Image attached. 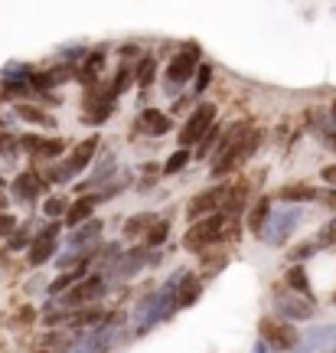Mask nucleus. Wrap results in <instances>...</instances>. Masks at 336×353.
Wrapping results in <instances>:
<instances>
[{
	"label": "nucleus",
	"mask_w": 336,
	"mask_h": 353,
	"mask_svg": "<svg viewBox=\"0 0 336 353\" xmlns=\"http://www.w3.org/2000/svg\"><path fill=\"white\" fill-rule=\"evenodd\" d=\"M101 65H105V52L95 50V52H88L85 56V65H82L75 76L82 79L88 88H95V82H98V76H101Z\"/></svg>",
	"instance_id": "412c9836"
},
{
	"label": "nucleus",
	"mask_w": 336,
	"mask_h": 353,
	"mask_svg": "<svg viewBox=\"0 0 336 353\" xmlns=\"http://www.w3.org/2000/svg\"><path fill=\"white\" fill-rule=\"evenodd\" d=\"M30 245H33V236H30L26 229H17V232L10 236V242H7L10 252H20V249H30Z\"/></svg>",
	"instance_id": "72a5a7b5"
},
{
	"label": "nucleus",
	"mask_w": 336,
	"mask_h": 353,
	"mask_svg": "<svg viewBox=\"0 0 336 353\" xmlns=\"http://www.w3.org/2000/svg\"><path fill=\"white\" fill-rule=\"evenodd\" d=\"M225 196H229V183H219V187L200 190V193H196V196L189 200V206H187V216H189V219H193V223H200V219H206V216L222 213Z\"/></svg>",
	"instance_id": "20e7f679"
},
{
	"label": "nucleus",
	"mask_w": 336,
	"mask_h": 353,
	"mask_svg": "<svg viewBox=\"0 0 336 353\" xmlns=\"http://www.w3.org/2000/svg\"><path fill=\"white\" fill-rule=\"evenodd\" d=\"M144 236H147V249H157V245H163L167 236H170V223H167V219H154Z\"/></svg>",
	"instance_id": "cd10ccee"
},
{
	"label": "nucleus",
	"mask_w": 336,
	"mask_h": 353,
	"mask_svg": "<svg viewBox=\"0 0 336 353\" xmlns=\"http://www.w3.org/2000/svg\"><path fill=\"white\" fill-rule=\"evenodd\" d=\"M258 144H262V128H255L251 121H235L219 138V144H216L219 157L212 164V176H225V174H232V170H238L251 154L258 151Z\"/></svg>",
	"instance_id": "f257e3e1"
},
{
	"label": "nucleus",
	"mask_w": 336,
	"mask_h": 353,
	"mask_svg": "<svg viewBox=\"0 0 336 353\" xmlns=\"http://www.w3.org/2000/svg\"><path fill=\"white\" fill-rule=\"evenodd\" d=\"M121 59H131V56H140V46H134V43H127V46H121Z\"/></svg>",
	"instance_id": "a19ab883"
},
{
	"label": "nucleus",
	"mask_w": 336,
	"mask_h": 353,
	"mask_svg": "<svg viewBox=\"0 0 336 353\" xmlns=\"http://www.w3.org/2000/svg\"><path fill=\"white\" fill-rule=\"evenodd\" d=\"M13 232H17V216L0 213V239H10Z\"/></svg>",
	"instance_id": "58836bf2"
},
{
	"label": "nucleus",
	"mask_w": 336,
	"mask_h": 353,
	"mask_svg": "<svg viewBox=\"0 0 336 353\" xmlns=\"http://www.w3.org/2000/svg\"><path fill=\"white\" fill-rule=\"evenodd\" d=\"M134 128L140 131V134H150V138H163V134H170L174 121H170V114L160 112V108H144V112L137 114Z\"/></svg>",
	"instance_id": "9d476101"
},
{
	"label": "nucleus",
	"mask_w": 336,
	"mask_h": 353,
	"mask_svg": "<svg viewBox=\"0 0 336 353\" xmlns=\"http://www.w3.org/2000/svg\"><path fill=\"white\" fill-rule=\"evenodd\" d=\"M0 131H3V121H0Z\"/></svg>",
	"instance_id": "49530a36"
},
{
	"label": "nucleus",
	"mask_w": 336,
	"mask_h": 353,
	"mask_svg": "<svg viewBox=\"0 0 336 353\" xmlns=\"http://www.w3.org/2000/svg\"><path fill=\"white\" fill-rule=\"evenodd\" d=\"M65 210H69V203H65L63 196H50V200H46V206H43V213L50 216L52 223H56V216H63Z\"/></svg>",
	"instance_id": "f704fd0d"
},
{
	"label": "nucleus",
	"mask_w": 336,
	"mask_h": 353,
	"mask_svg": "<svg viewBox=\"0 0 336 353\" xmlns=\"http://www.w3.org/2000/svg\"><path fill=\"white\" fill-rule=\"evenodd\" d=\"M317 203H324V206H330V210H336V187H326V190H317V196H313Z\"/></svg>",
	"instance_id": "ea45409f"
},
{
	"label": "nucleus",
	"mask_w": 336,
	"mask_h": 353,
	"mask_svg": "<svg viewBox=\"0 0 336 353\" xmlns=\"http://www.w3.org/2000/svg\"><path fill=\"white\" fill-rule=\"evenodd\" d=\"M56 239H59V223H46L33 245L26 249V262L30 265H46L56 255Z\"/></svg>",
	"instance_id": "0eeeda50"
},
{
	"label": "nucleus",
	"mask_w": 336,
	"mask_h": 353,
	"mask_svg": "<svg viewBox=\"0 0 336 353\" xmlns=\"http://www.w3.org/2000/svg\"><path fill=\"white\" fill-rule=\"evenodd\" d=\"M154 76H157V63H154V56H140L137 65H134V82L140 88H150Z\"/></svg>",
	"instance_id": "a878e982"
},
{
	"label": "nucleus",
	"mask_w": 336,
	"mask_h": 353,
	"mask_svg": "<svg viewBox=\"0 0 336 353\" xmlns=\"http://www.w3.org/2000/svg\"><path fill=\"white\" fill-rule=\"evenodd\" d=\"M101 196H95V193H85V196H78V200L65 210V226H85L88 219H92V213H95V206H98Z\"/></svg>",
	"instance_id": "2eb2a0df"
},
{
	"label": "nucleus",
	"mask_w": 336,
	"mask_h": 353,
	"mask_svg": "<svg viewBox=\"0 0 336 353\" xmlns=\"http://www.w3.org/2000/svg\"><path fill=\"white\" fill-rule=\"evenodd\" d=\"M333 226H336V216H333Z\"/></svg>",
	"instance_id": "de8ad7c7"
},
{
	"label": "nucleus",
	"mask_w": 336,
	"mask_h": 353,
	"mask_svg": "<svg viewBox=\"0 0 336 353\" xmlns=\"http://www.w3.org/2000/svg\"><path fill=\"white\" fill-rule=\"evenodd\" d=\"M150 223H154V216H150V213L131 216V219L125 223V239H137L140 232H147V229H150Z\"/></svg>",
	"instance_id": "c85d7f7f"
},
{
	"label": "nucleus",
	"mask_w": 336,
	"mask_h": 353,
	"mask_svg": "<svg viewBox=\"0 0 336 353\" xmlns=\"http://www.w3.org/2000/svg\"><path fill=\"white\" fill-rule=\"evenodd\" d=\"M274 298H277V307H281V314H287V317L307 321V317L313 314V301H311V298L291 294L287 288H274Z\"/></svg>",
	"instance_id": "9b49d317"
},
{
	"label": "nucleus",
	"mask_w": 336,
	"mask_h": 353,
	"mask_svg": "<svg viewBox=\"0 0 336 353\" xmlns=\"http://www.w3.org/2000/svg\"><path fill=\"white\" fill-rule=\"evenodd\" d=\"M17 114H20L23 121H30V125L56 128V121H52V114H46L43 108H36V105H26V101H20V105H17Z\"/></svg>",
	"instance_id": "393cba45"
},
{
	"label": "nucleus",
	"mask_w": 336,
	"mask_h": 353,
	"mask_svg": "<svg viewBox=\"0 0 336 353\" xmlns=\"http://www.w3.org/2000/svg\"><path fill=\"white\" fill-rule=\"evenodd\" d=\"M255 353H268V347H264V343H258V347H255Z\"/></svg>",
	"instance_id": "c03bdc74"
},
{
	"label": "nucleus",
	"mask_w": 336,
	"mask_h": 353,
	"mask_svg": "<svg viewBox=\"0 0 336 353\" xmlns=\"http://www.w3.org/2000/svg\"><path fill=\"white\" fill-rule=\"evenodd\" d=\"M0 213H7V193H3V187H0Z\"/></svg>",
	"instance_id": "37998d69"
},
{
	"label": "nucleus",
	"mask_w": 336,
	"mask_h": 353,
	"mask_svg": "<svg viewBox=\"0 0 336 353\" xmlns=\"http://www.w3.org/2000/svg\"><path fill=\"white\" fill-rule=\"evenodd\" d=\"M46 187V180L36 174V170H23V174L13 180V196H20V200H36L39 193Z\"/></svg>",
	"instance_id": "f3484780"
},
{
	"label": "nucleus",
	"mask_w": 336,
	"mask_h": 353,
	"mask_svg": "<svg viewBox=\"0 0 336 353\" xmlns=\"http://www.w3.org/2000/svg\"><path fill=\"white\" fill-rule=\"evenodd\" d=\"M36 353H50V350H36Z\"/></svg>",
	"instance_id": "a18cd8bd"
},
{
	"label": "nucleus",
	"mask_w": 336,
	"mask_h": 353,
	"mask_svg": "<svg viewBox=\"0 0 336 353\" xmlns=\"http://www.w3.org/2000/svg\"><path fill=\"white\" fill-rule=\"evenodd\" d=\"M92 324H105L101 307H85V311H78V314H69V327H75V330L92 327Z\"/></svg>",
	"instance_id": "bb28decb"
},
{
	"label": "nucleus",
	"mask_w": 336,
	"mask_h": 353,
	"mask_svg": "<svg viewBox=\"0 0 336 353\" xmlns=\"http://www.w3.org/2000/svg\"><path fill=\"white\" fill-rule=\"evenodd\" d=\"M202 294V281L196 275H187L180 281V288L170 294V311H180V307H189V304H196V298Z\"/></svg>",
	"instance_id": "4468645a"
},
{
	"label": "nucleus",
	"mask_w": 336,
	"mask_h": 353,
	"mask_svg": "<svg viewBox=\"0 0 336 353\" xmlns=\"http://www.w3.org/2000/svg\"><path fill=\"white\" fill-rule=\"evenodd\" d=\"M150 262H157V259L150 255V249L147 245H137V249H131V252H125L121 259H118V265L112 268V275L114 278H131L134 272H140V268L150 265Z\"/></svg>",
	"instance_id": "f8f14e48"
},
{
	"label": "nucleus",
	"mask_w": 336,
	"mask_h": 353,
	"mask_svg": "<svg viewBox=\"0 0 336 353\" xmlns=\"http://www.w3.org/2000/svg\"><path fill=\"white\" fill-rule=\"evenodd\" d=\"M10 321H13V324H17V327H30V324L36 321V311H33L30 304H23V307H20V311H17V314H13Z\"/></svg>",
	"instance_id": "c9c22d12"
},
{
	"label": "nucleus",
	"mask_w": 336,
	"mask_h": 353,
	"mask_svg": "<svg viewBox=\"0 0 336 353\" xmlns=\"http://www.w3.org/2000/svg\"><path fill=\"white\" fill-rule=\"evenodd\" d=\"M200 59H202L200 46H196V43H187V46L170 59V69H167L170 85H183V82H189V79L196 76V69H200Z\"/></svg>",
	"instance_id": "423d86ee"
},
{
	"label": "nucleus",
	"mask_w": 336,
	"mask_h": 353,
	"mask_svg": "<svg viewBox=\"0 0 336 353\" xmlns=\"http://www.w3.org/2000/svg\"><path fill=\"white\" fill-rule=\"evenodd\" d=\"M274 196L281 203H311L313 196H317V190L307 187V183H287V187H281Z\"/></svg>",
	"instance_id": "b1692460"
},
{
	"label": "nucleus",
	"mask_w": 336,
	"mask_h": 353,
	"mask_svg": "<svg viewBox=\"0 0 336 353\" xmlns=\"http://www.w3.org/2000/svg\"><path fill=\"white\" fill-rule=\"evenodd\" d=\"M189 161H193V154H189V151H183V148H180V151H174V154H170V157H167V164H163L160 170H163V174H167V176H170V174H180V170H183V167H187Z\"/></svg>",
	"instance_id": "7c9ffc66"
},
{
	"label": "nucleus",
	"mask_w": 336,
	"mask_h": 353,
	"mask_svg": "<svg viewBox=\"0 0 336 353\" xmlns=\"http://www.w3.org/2000/svg\"><path fill=\"white\" fill-rule=\"evenodd\" d=\"M258 337H262V343L268 350H281V353L294 350L300 343V334L284 317H262L258 321Z\"/></svg>",
	"instance_id": "7ed1b4c3"
},
{
	"label": "nucleus",
	"mask_w": 336,
	"mask_h": 353,
	"mask_svg": "<svg viewBox=\"0 0 336 353\" xmlns=\"http://www.w3.org/2000/svg\"><path fill=\"white\" fill-rule=\"evenodd\" d=\"M209 82H212V65L200 63V69H196V92L202 95V88H209Z\"/></svg>",
	"instance_id": "e433bc0d"
},
{
	"label": "nucleus",
	"mask_w": 336,
	"mask_h": 353,
	"mask_svg": "<svg viewBox=\"0 0 336 353\" xmlns=\"http://www.w3.org/2000/svg\"><path fill=\"white\" fill-rule=\"evenodd\" d=\"M85 255H88V252H85ZM85 268H88V259H85V262H78L75 268H69V272H63V275H59V278H56V281L50 285V294H65V291L72 288V285H78V281L85 278Z\"/></svg>",
	"instance_id": "aec40b11"
},
{
	"label": "nucleus",
	"mask_w": 336,
	"mask_h": 353,
	"mask_svg": "<svg viewBox=\"0 0 336 353\" xmlns=\"http://www.w3.org/2000/svg\"><path fill=\"white\" fill-rule=\"evenodd\" d=\"M300 213L297 210H284L281 216H274V219H268V226L262 229V239L271 242V245H284L287 236H291V229L297 226Z\"/></svg>",
	"instance_id": "1a4fd4ad"
},
{
	"label": "nucleus",
	"mask_w": 336,
	"mask_h": 353,
	"mask_svg": "<svg viewBox=\"0 0 336 353\" xmlns=\"http://www.w3.org/2000/svg\"><path fill=\"white\" fill-rule=\"evenodd\" d=\"M225 226H229V216H222V213L206 216V219L189 226V232L183 236V245H187L189 252H206L209 245L225 239Z\"/></svg>",
	"instance_id": "f03ea898"
},
{
	"label": "nucleus",
	"mask_w": 336,
	"mask_h": 353,
	"mask_svg": "<svg viewBox=\"0 0 336 353\" xmlns=\"http://www.w3.org/2000/svg\"><path fill=\"white\" fill-rule=\"evenodd\" d=\"M313 252H317V242H297V245H294V249L287 252V259H291L294 265H304Z\"/></svg>",
	"instance_id": "473e14b6"
},
{
	"label": "nucleus",
	"mask_w": 336,
	"mask_h": 353,
	"mask_svg": "<svg viewBox=\"0 0 336 353\" xmlns=\"http://www.w3.org/2000/svg\"><path fill=\"white\" fill-rule=\"evenodd\" d=\"M101 229H105V223H101V219H88L85 226H78V232L69 239V252H72V249H82V245H88V242H98L101 239Z\"/></svg>",
	"instance_id": "4be33fe9"
},
{
	"label": "nucleus",
	"mask_w": 336,
	"mask_h": 353,
	"mask_svg": "<svg viewBox=\"0 0 336 353\" xmlns=\"http://www.w3.org/2000/svg\"><path fill=\"white\" fill-rule=\"evenodd\" d=\"M20 148L36 157H46V161H56L59 154L65 151V141L63 138H39V134H23L20 138Z\"/></svg>",
	"instance_id": "ddd939ff"
},
{
	"label": "nucleus",
	"mask_w": 336,
	"mask_h": 353,
	"mask_svg": "<svg viewBox=\"0 0 336 353\" xmlns=\"http://www.w3.org/2000/svg\"><path fill=\"white\" fill-rule=\"evenodd\" d=\"M127 85H134V69H127V65H121V69L114 72L112 85H108V95H112V99H118V95H121V92H125Z\"/></svg>",
	"instance_id": "c756f323"
},
{
	"label": "nucleus",
	"mask_w": 336,
	"mask_h": 353,
	"mask_svg": "<svg viewBox=\"0 0 336 353\" xmlns=\"http://www.w3.org/2000/svg\"><path fill=\"white\" fill-rule=\"evenodd\" d=\"M249 190L251 183H235V187H229V196H225V206H222V216H229V219H235L245 206H249Z\"/></svg>",
	"instance_id": "a211bd4d"
},
{
	"label": "nucleus",
	"mask_w": 336,
	"mask_h": 353,
	"mask_svg": "<svg viewBox=\"0 0 336 353\" xmlns=\"http://www.w3.org/2000/svg\"><path fill=\"white\" fill-rule=\"evenodd\" d=\"M268 219H271V200H268V196H258L255 206L249 210V229L262 236V229L268 226Z\"/></svg>",
	"instance_id": "5701e85b"
},
{
	"label": "nucleus",
	"mask_w": 336,
	"mask_h": 353,
	"mask_svg": "<svg viewBox=\"0 0 336 353\" xmlns=\"http://www.w3.org/2000/svg\"><path fill=\"white\" fill-rule=\"evenodd\" d=\"M13 151H20V138L0 131V154H3V157H13Z\"/></svg>",
	"instance_id": "4c0bfd02"
},
{
	"label": "nucleus",
	"mask_w": 336,
	"mask_h": 353,
	"mask_svg": "<svg viewBox=\"0 0 336 353\" xmlns=\"http://www.w3.org/2000/svg\"><path fill=\"white\" fill-rule=\"evenodd\" d=\"M105 294V278L101 275H88L82 278L78 285H72V288L63 294V304L65 307H78V304H88L95 301V298H101Z\"/></svg>",
	"instance_id": "6e6552de"
},
{
	"label": "nucleus",
	"mask_w": 336,
	"mask_h": 353,
	"mask_svg": "<svg viewBox=\"0 0 336 353\" xmlns=\"http://www.w3.org/2000/svg\"><path fill=\"white\" fill-rule=\"evenodd\" d=\"M95 151H98V138L92 134V138H85L82 144H75V151H72V157L65 161V170L69 174H82L88 164H92V157H95Z\"/></svg>",
	"instance_id": "dca6fc26"
},
{
	"label": "nucleus",
	"mask_w": 336,
	"mask_h": 353,
	"mask_svg": "<svg viewBox=\"0 0 336 353\" xmlns=\"http://www.w3.org/2000/svg\"><path fill=\"white\" fill-rule=\"evenodd\" d=\"M284 281H287V291H291V294L311 298V278H307V268H304V265H291V268H287V275H284Z\"/></svg>",
	"instance_id": "6ab92c4d"
},
{
	"label": "nucleus",
	"mask_w": 336,
	"mask_h": 353,
	"mask_svg": "<svg viewBox=\"0 0 336 353\" xmlns=\"http://www.w3.org/2000/svg\"><path fill=\"white\" fill-rule=\"evenodd\" d=\"M216 144H219V125H212L209 131L202 134V141L196 144V154H193V157H200V161H202V157H206V154H209Z\"/></svg>",
	"instance_id": "2f4dec72"
},
{
	"label": "nucleus",
	"mask_w": 336,
	"mask_h": 353,
	"mask_svg": "<svg viewBox=\"0 0 336 353\" xmlns=\"http://www.w3.org/2000/svg\"><path fill=\"white\" fill-rule=\"evenodd\" d=\"M212 125H216V105H212V101H202L200 108L187 118V125L180 128V144H183V151L193 148V144H200L202 134H206Z\"/></svg>",
	"instance_id": "39448f33"
},
{
	"label": "nucleus",
	"mask_w": 336,
	"mask_h": 353,
	"mask_svg": "<svg viewBox=\"0 0 336 353\" xmlns=\"http://www.w3.org/2000/svg\"><path fill=\"white\" fill-rule=\"evenodd\" d=\"M330 183V187H336V167H324V174H320Z\"/></svg>",
	"instance_id": "79ce46f5"
}]
</instances>
